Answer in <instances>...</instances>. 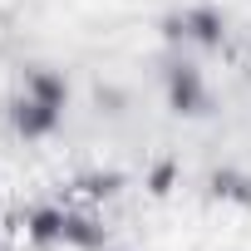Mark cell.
<instances>
[{
    "mask_svg": "<svg viewBox=\"0 0 251 251\" xmlns=\"http://www.w3.org/2000/svg\"><path fill=\"white\" fill-rule=\"evenodd\" d=\"M25 94L30 99H40V103H50V108H69V79H64V69H50V64H35L30 74H25Z\"/></svg>",
    "mask_w": 251,
    "mask_h": 251,
    "instance_id": "6",
    "label": "cell"
},
{
    "mask_svg": "<svg viewBox=\"0 0 251 251\" xmlns=\"http://www.w3.org/2000/svg\"><path fill=\"white\" fill-rule=\"evenodd\" d=\"M173 187H177V163H173V158H163V163L148 173V192H153V197H168Z\"/></svg>",
    "mask_w": 251,
    "mask_h": 251,
    "instance_id": "9",
    "label": "cell"
},
{
    "mask_svg": "<svg viewBox=\"0 0 251 251\" xmlns=\"http://www.w3.org/2000/svg\"><path fill=\"white\" fill-rule=\"evenodd\" d=\"M163 99H168V108H173L177 118H202V113L212 108V89H207L202 69L187 64V59H173V64L163 69Z\"/></svg>",
    "mask_w": 251,
    "mask_h": 251,
    "instance_id": "1",
    "label": "cell"
},
{
    "mask_svg": "<svg viewBox=\"0 0 251 251\" xmlns=\"http://www.w3.org/2000/svg\"><path fill=\"white\" fill-rule=\"evenodd\" d=\"M64 246L69 251H103L108 246V226L99 222V212L84 207H64Z\"/></svg>",
    "mask_w": 251,
    "mask_h": 251,
    "instance_id": "4",
    "label": "cell"
},
{
    "mask_svg": "<svg viewBox=\"0 0 251 251\" xmlns=\"http://www.w3.org/2000/svg\"><path fill=\"white\" fill-rule=\"evenodd\" d=\"M212 197H217V202L251 207V177L236 173V168H222V173H212Z\"/></svg>",
    "mask_w": 251,
    "mask_h": 251,
    "instance_id": "7",
    "label": "cell"
},
{
    "mask_svg": "<svg viewBox=\"0 0 251 251\" xmlns=\"http://www.w3.org/2000/svg\"><path fill=\"white\" fill-rule=\"evenodd\" d=\"M163 35L182 40V45H197V50H222L226 45V15L217 5H187V10L163 20Z\"/></svg>",
    "mask_w": 251,
    "mask_h": 251,
    "instance_id": "2",
    "label": "cell"
},
{
    "mask_svg": "<svg viewBox=\"0 0 251 251\" xmlns=\"http://www.w3.org/2000/svg\"><path fill=\"white\" fill-rule=\"evenodd\" d=\"M25 241L50 251V246H64V207L59 202H40L25 212Z\"/></svg>",
    "mask_w": 251,
    "mask_h": 251,
    "instance_id": "5",
    "label": "cell"
},
{
    "mask_svg": "<svg viewBox=\"0 0 251 251\" xmlns=\"http://www.w3.org/2000/svg\"><path fill=\"white\" fill-rule=\"evenodd\" d=\"M59 108H50V103H40V99H30L25 89H20V99L10 103V128L20 133V138H30V143H40V138H50L54 128H59Z\"/></svg>",
    "mask_w": 251,
    "mask_h": 251,
    "instance_id": "3",
    "label": "cell"
},
{
    "mask_svg": "<svg viewBox=\"0 0 251 251\" xmlns=\"http://www.w3.org/2000/svg\"><path fill=\"white\" fill-rule=\"evenodd\" d=\"M118 187H123V173H84L79 182H74V192H79V202H108V197H118Z\"/></svg>",
    "mask_w": 251,
    "mask_h": 251,
    "instance_id": "8",
    "label": "cell"
}]
</instances>
